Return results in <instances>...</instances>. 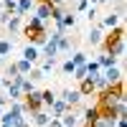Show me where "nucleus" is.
<instances>
[{"label":"nucleus","instance_id":"cd10ccee","mask_svg":"<svg viewBox=\"0 0 127 127\" xmlns=\"http://www.w3.org/2000/svg\"><path fill=\"white\" fill-rule=\"evenodd\" d=\"M3 3V10H8V13H18V3L15 0H0Z\"/></svg>","mask_w":127,"mask_h":127},{"label":"nucleus","instance_id":"b1692460","mask_svg":"<svg viewBox=\"0 0 127 127\" xmlns=\"http://www.w3.org/2000/svg\"><path fill=\"white\" fill-rule=\"evenodd\" d=\"M84 66H87V74H89V76H94V74H99V71H102V66L97 64V59L87 61V64H84Z\"/></svg>","mask_w":127,"mask_h":127},{"label":"nucleus","instance_id":"c9c22d12","mask_svg":"<svg viewBox=\"0 0 127 127\" xmlns=\"http://www.w3.org/2000/svg\"><path fill=\"white\" fill-rule=\"evenodd\" d=\"M46 3H48V5H64L66 0H46Z\"/></svg>","mask_w":127,"mask_h":127},{"label":"nucleus","instance_id":"f03ea898","mask_svg":"<svg viewBox=\"0 0 127 127\" xmlns=\"http://www.w3.org/2000/svg\"><path fill=\"white\" fill-rule=\"evenodd\" d=\"M122 18H125V15H120V13H114V10H112V13H107V15H99V20H97V23H99L104 31H107V28L120 26V23H122Z\"/></svg>","mask_w":127,"mask_h":127},{"label":"nucleus","instance_id":"ddd939ff","mask_svg":"<svg viewBox=\"0 0 127 127\" xmlns=\"http://www.w3.org/2000/svg\"><path fill=\"white\" fill-rule=\"evenodd\" d=\"M38 69L43 71V76H46V74H51V71L56 69V56H43V61H41Z\"/></svg>","mask_w":127,"mask_h":127},{"label":"nucleus","instance_id":"412c9836","mask_svg":"<svg viewBox=\"0 0 127 127\" xmlns=\"http://www.w3.org/2000/svg\"><path fill=\"white\" fill-rule=\"evenodd\" d=\"M41 99H43V107H51V102L56 99L54 89H43V92H41Z\"/></svg>","mask_w":127,"mask_h":127},{"label":"nucleus","instance_id":"f257e3e1","mask_svg":"<svg viewBox=\"0 0 127 127\" xmlns=\"http://www.w3.org/2000/svg\"><path fill=\"white\" fill-rule=\"evenodd\" d=\"M125 38V26L120 23V26H114V28H107V31H104V36H102V51H107L112 43H117V41H122Z\"/></svg>","mask_w":127,"mask_h":127},{"label":"nucleus","instance_id":"2eb2a0df","mask_svg":"<svg viewBox=\"0 0 127 127\" xmlns=\"http://www.w3.org/2000/svg\"><path fill=\"white\" fill-rule=\"evenodd\" d=\"M15 3H18V15H26L36 8V0H15Z\"/></svg>","mask_w":127,"mask_h":127},{"label":"nucleus","instance_id":"bb28decb","mask_svg":"<svg viewBox=\"0 0 127 127\" xmlns=\"http://www.w3.org/2000/svg\"><path fill=\"white\" fill-rule=\"evenodd\" d=\"M71 61H74V66H81V64H87L89 59H87V54H81V51H74Z\"/></svg>","mask_w":127,"mask_h":127},{"label":"nucleus","instance_id":"c85d7f7f","mask_svg":"<svg viewBox=\"0 0 127 127\" xmlns=\"http://www.w3.org/2000/svg\"><path fill=\"white\" fill-rule=\"evenodd\" d=\"M89 5H92L89 0H76V3H74V13H84Z\"/></svg>","mask_w":127,"mask_h":127},{"label":"nucleus","instance_id":"a19ab883","mask_svg":"<svg viewBox=\"0 0 127 127\" xmlns=\"http://www.w3.org/2000/svg\"><path fill=\"white\" fill-rule=\"evenodd\" d=\"M0 127H3V125H0Z\"/></svg>","mask_w":127,"mask_h":127},{"label":"nucleus","instance_id":"72a5a7b5","mask_svg":"<svg viewBox=\"0 0 127 127\" xmlns=\"http://www.w3.org/2000/svg\"><path fill=\"white\" fill-rule=\"evenodd\" d=\"M46 127H61V120H59V117H51V120H48V125H46Z\"/></svg>","mask_w":127,"mask_h":127},{"label":"nucleus","instance_id":"6e6552de","mask_svg":"<svg viewBox=\"0 0 127 127\" xmlns=\"http://www.w3.org/2000/svg\"><path fill=\"white\" fill-rule=\"evenodd\" d=\"M23 59H26V61H31V64H36V61L41 59V46L28 43V46L23 48Z\"/></svg>","mask_w":127,"mask_h":127},{"label":"nucleus","instance_id":"39448f33","mask_svg":"<svg viewBox=\"0 0 127 127\" xmlns=\"http://www.w3.org/2000/svg\"><path fill=\"white\" fill-rule=\"evenodd\" d=\"M102 76L107 79V84H114V81H120L122 79V69L114 64V66H107V69H102Z\"/></svg>","mask_w":127,"mask_h":127},{"label":"nucleus","instance_id":"1a4fd4ad","mask_svg":"<svg viewBox=\"0 0 127 127\" xmlns=\"http://www.w3.org/2000/svg\"><path fill=\"white\" fill-rule=\"evenodd\" d=\"M102 36H104V28L97 23V26H92V31H89V36H87V41L92 46H99L102 43Z\"/></svg>","mask_w":127,"mask_h":127},{"label":"nucleus","instance_id":"0eeeda50","mask_svg":"<svg viewBox=\"0 0 127 127\" xmlns=\"http://www.w3.org/2000/svg\"><path fill=\"white\" fill-rule=\"evenodd\" d=\"M56 46H59V54H71V51L76 48V43H74L66 33H61V38L56 41Z\"/></svg>","mask_w":127,"mask_h":127},{"label":"nucleus","instance_id":"7ed1b4c3","mask_svg":"<svg viewBox=\"0 0 127 127\" xmlns=\"http://www.w3.org/2000/svg\"><path fill=\"white\" fill-rule=\"evenodd\" d=\"M20 28H23V15H18V13H13L8 18V23H5V31L10 36H18L20 33Z\"/></svg>","mask_w":127,"mask_h":127},{"label":"nucleus","instance_id":"9d476101","mask_svg":"<svg viewBox=\"0 0 127 127\" xmlns=\"http://www.w3.org/2000/svg\"><path fill=\"white\" fill-rule=\"evenodd\" d=\"M48 109H51V117H59V114H64V112H66V109H71V107H69V104L64 102V99H59V97H56L54 102H51V107H48Z\"/></svg>","mask_w":127,"mask_h":127},{"label":"nucleus","instance_id":"ea45409f","mask_svg":"<svg viewBox=\"0 0 127 127\" xmlns=\"http://www.w3.org/2000/svg\"><path fill=\"white\" fill-rule=\"evenodd\" d=\"M74 3H76V0H74Z\"/></svg>","mask_w":127,"mask_h":127},{"label":"nucleus","instance_id":"9b49d317","mask_svg":"<svg viewBox=\"0 0 127 127\" xmlns=\"http://www.w3.org/2000/svg\"><path fill=\"white\" fill-rule=\"evenodd\" d=\"M79 94H81V97H89V94H94V81H92V76L79 79Z\"/></svg>","mask_w":127,"mask_h":127},{"label":"nucleus","instance_id":"4c0bfd02","mask_svg":"<svg viewBox=\"0 0 127 127\" xmlns=\"http://www.w3.org/2000/svg\"><path fill=\"white\" fill-rule=\"evenodd\" d=\"M3 64H5V59H3V56H0V66H3Z\"/></svg>","mask_w":127,"mask_h":127},{"label":"nucleus","instance_id":"f8f14e48","mask_svg":"<svg viewBox=\"0 0 127 127\" xmlns=\"http://www.w3.org/2000/svg\"><path fill=\"white\" fill-rule=\"evenodd\" d=\"M31 117H33V125H36V127H46V125H48V120H51V114H48L46 109H38V112L31 114Z\"/></svg>","mask_w":127,"mask_h":127},{"label":"nucleus","instance_id":"423d86ee","mask_svg":"<svg viewBox=\"0 0 127 127\" xmlns=\"http://www.w3.org/2000/svg\"><path fill=\"white\" fill-rule=\"evenodd\" d=\"M61 99L69 104V107H76V104L81 102V94H79V89H64L61 92Z\"/></svg>","mask_w":127,"mask_h":127},{"label":"nucleus","instance_id":"6ab92c4d","mask_svg":"<svg viewBox=\"0 0 127 127\" xmlns=\"http://www.w3.org/2000/svg\"><path fill=\"white\" fill-rule=\"evenodd\" d=\"M92 81H94V92H102L104 87H107V79L102 76V71H99V74H94V76H92Z\"/></svg>","mask_w":127,"mask_h":127},{"label":"nucleus","instance_id":"5701e85b","mask_svg":"<svg viewBox=\"0 0 127 127\" xmlns=\"http://www.w3.org/2000/svg\"><path fill=\"white\" fill-rule=\"evenodd\" d=\"M26 76H28L31 81H41V79H46V76H43V71H41L38 66H31V71L26 74Z\"/></svg>","mask_w":127,"mask_h":127},{"label":"nucleus","instance_id":"2f4dec72","mask_svg":"<svg viewBox=\"0 0 127 127\" xmlns=\"http://www.w3.org/2000/svg\"><path fill=\"white\" fill-rule=\"evenodd\" d=\"M61 71H64V74H71V71H74V61H71V59L64 61V64H61Z\"/></svg>","mask_w":127,"mask_h":127},{"label":"nucleus","instance_id":"dca6fc26","mask_svg":"<svg viewBox=\"0 0 127 127\" xmlns=\"http://www.w3.org/2000/svg\"><path fill=\"white\" fill-rule=\"evenodd\" d=\"M41 56H59V46H56V41L46 38V43H43V54H41Z\"/></svg>","mask_w":127,"mask_h":127},{"label":"nucleus","instance_id":"c756f323","mask_svg":"<svg viewBox=\"0 0 127 127\" xmlns=\"http://www.w3.org/2000/svg\"><path fill=\"white\" fill-rule=\"evenodd\" d=\"M89 127H112V122H109V120H104V117H97Z\"/></svg>","mask_w":127,"mask_h":127},{"label":"nucleus","instance_id":"f3484780","mask_svg":"<svg viewBox=\"0 0 127 127\" xmlns=\"http://www.w3.org/2000/svg\"><path fill=\"white\" fill-rule=\"evenodd\" d=\"M10 54H13V41L10 38H0V56L8 59Z\"/></svg>","mask_w":127,"mask_h":127},{"label":"nucleus","instance_id":"393cba45","mask_svg":"<svg viewBox=\"0 0 127 127\" xmlns=\"http://www.w3.org/2000/svg\"><path fill=\"white\" fill-rule=\"evenodd\" d=\"M84 13H87L89 23H94V20H99V8H97V5H89L87 10H84Z\"/></svg>","mask_w":127,"mask_h":127},{"label":"nucleus","instance_id":"20e7f679","mask_svg":"<svg viewBox=\"0 0 127 127\" xmlns=\"http://www.w3.org/2000/svg\"><path fill=\"white\" fill-rule=\"evenodd\" d=\"M61 31H69V28H74L76 26V13L74 10H64V15H61V20L56 23Z\"/></svg>","mask_w":127,"mask_h":127},{"label":"nucleus","instance_id":"4be33fe9","mask_svg":"<svg viewBox=\"0 0 127 127\" xmlns=\"http://www.w3.org/2000/svg\"><path fill=\"white\" fill-rule=\"evenodd\" d=\"M15 66H18V71H20V74H28V71H31V66H36V64H31V61H26L23 56H20V59L15 61Z\"/></svg>","mask_w":127,"mask_h":127},{"label":"nucleus","instance_id":"473e14b6","mask_svg":"<svg viewBox=\"0 0 127 127\" xmlns=\"http://www.w3.org/2000/svg\"><path fill=\"white\" fill-rule=\"evenodd\" d=\"M10 104V99H8V94L5 92H0V107H8Z\"/></svg>","mask_w":127,"mask_h":127},{"label":"nucleus","instance_id":"aec40b11","mask_svg":"<svg viewBox=\"0 0 127 127\" xmlns=\"http://www.w3.org/2000/svg\"><path fill=\"white\" fill-rule=\"evenodd\" d=\"M61 15H64V5H51V15H48V20L59 23V20H61Z\"/></svg>","mask_w":127,"mask_h":127},{"label":"nucleus","instance_id":"e433bc0d","mask_svg":"<svg viewBox=\"0 0 127 127\" xmlns=\"http://www.w3.org/2000/svg\"><path fill=\"white\" fill-rule=\"evenodd\" d=\"M109 3H125V0H109Z\"/></svg>","mask_w":127,"mask_h":127},{"label":"nucleus","instance_id":"58836bf2","mask_svg":"<svg viewBox=\"0 0 127 127\" xmlns=\"http://www.w3.org/2000/svg\"><path fill=\"white\" fill-rule=\"evenodd\" d=\"M13 127H20V125H13Z\"/></svg>","mask_w":127,"mask_h":127},{"label":"nucleus","instance_id":"f704fd0d","mask_svg":"<svg viewBox=\"0 0 127 127\" xmlns=\"http://www.w3.org/2000/svg\"><path fill=\"white\" fill-rule=\"evenodd\" d=\"M89 3H92V5H97V8H99V5H107V3H109V0H89Z\"/></svg>","mask_w":127,"mask_h":127},{"label":"nucleus","instance_id":"7c9ffc66","mask_svg":"<svg viewBox=\"0 0 127 127\" xmlns=\"http://www.w3.org/2000/svg\"><path fill=\"white\" fill-rule=\"evenodd\" d=\"M15 74H20V71H18V66H15V61H10V64H8V71H5V76H8V79H13Z\"/></svg>","mask_w":127,"mask_h":127},{"label":"nucleus","instance_id":"a211bd4d","mask_svg":"<svg viewBox=\"0 0 127 127\" xmlns=\"http://www.w3.org/2000/svg\"><path fill=\"white\" fill-rule=\"evenodd\" d=\"M26 26H28V28H48V23H46V20H41L38 15H31V18L26 20Z\"/></svg>","mask_w":127,"mask_h":127},{"label":"nucleus","instance_id":"a878e982","mask_svg":"<svg viewBox=\"0 0 127 127\" xmlns=\"http://www.w3.org/2000/svg\"><path fill=\"white\" fill-rule=\"evenodd\" d=\"M71 76L74 79H84V76H89V74H87V66H84V64H81V66H74V71H71Z\"/></svg>","mask_w":127,"mask_h":127},{"label":"nucleus","instance_id":"4468645a","mask_svg":"<svg viewBox=\"0 0 127 127\" xmlns=\"http://www.w3.org/2000/svg\"><path fill=\"white\" fill-rule=\"evenodd\" d=\"M117 61H120V59H117V56H112V54H107V51H104V54L97 59V64H99L102 69H107V66H114Z\"/></svg>","mask_w":127,"mask_h":127}]
</instances>
